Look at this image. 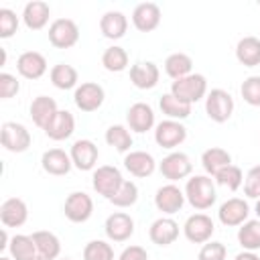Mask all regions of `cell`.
<instances>
[{
	"mask_svg": "<svg viewBox=\"0 0 260 260\" xmlns=\"http://www.w3.org/2000/svg\"><path fill=\"white\" fill-rule=\"evenodd\" d=\"M28 219V207L20 197H8L0 205V221L4 228H20Z\"/></svg>",
	"mask_w": 260,
	"mask_h": 260,
	"instance_id": "e0dca14e",
	"label": "cell"
},
{
	"mask_svg": "<svg viewBox=\"0 0 260 260\" xmlns=\"http://www.w3.org/2000/svg\"><path fill=\"white\" fill-rule=\"evenodd\" d=\"M124 169L132 175V177H138V179H144V177H150L156 169V160L150 152L146 150H130L126 156H124Z\"/></svg>",
	"mask_w": 260,
	"mask_h": 260,
	"instance_id": "ac0fdd59",
	"label": "cell"
},
{
	"mask_svg": "<svg viewBox=\"0 0 260 260\" xmlns=\"http://www.w3.org/2000/svg\"><path fill=\"white\" fill-rule=\"evenodd\" d=\"M32 240H35V246H37L39 256H43L45 260H57L59 258V254H61V242H59V238L53 232L39 230V232L32 234Z\"/></svg>",
	"mask_w": 260,
	"mask_h": 260,
	"instance_id": "f1b7e54d",
	"label": "cell"
},
{
	"mask_svg": "<svg viewBox=\"0 0 260 260\" xmlns=\"http://www.w3.org/2000/svg\"><path fill=\"white\" fill-rule=\"evenodd\" d=\"M0 260H12V258H8V256H2V258H0Z\"/></svg>",
	"mask_w": 260,
	"mask_h": 260,
	"instance_id": "f907efd6",
	"label": "cell"
},
{
	"mask_svg": "<svg viewBox=\"0 0 260 260\" xmlns=\"http://www.w3.org/2000/svg\"><path fill=\"white\" fill-rule=\"evenodd\" d=\"M102 65H104L106 71H112V73L124 71L128 67V53H126V49H122L118 45L108 47L102 53Z\"/></svg>",
	"mask_w": 260,
	"mask_h": 260,
	"instance_id": "d590c367",
	"label": "cell"
},
{
	"mask_svg": "<svg viewBox=\"0 0 260 260\" xmlns=\"http://www.w3.org/2000/svg\"><path fill=\"white\" fill-rule=\"evenodd\" d=\"M51 16V6L43 0H32L22 8V22L30 30H41L47 26Z\"/></svg>",
	"mask_w": 260,
	"mask_h": 260,
	"instance_id": "d4e9b609",
	"label": "cell"
},
{
	"mask_svg": "<svg viewBox=\"0 0 260 260\" xmlns=\"http://www.w3.org/2000/svg\"><path fill=\"white\" fill-rule=\"evenodd\" d=\"M32 260H45V258H43V256H39V254H37V256H35V258H32Z\"/></svg>",
	"mask_w": 260,
	"mask_h": 260,
	"instance_id": "681fc988",
	"label": "cell"
},
{
	"mask_svg": "<svg viewBox=\"0 0 260 260\" xmlns=\"http://www.w3.org/2000/svg\"><path fill=\"white\" fill-rule=\"evenodd\" d=\"M191 69H193V59L187 53H171L165 59V71L173 81L191 75Z\"/></svg>",
	"mask_w": 260,
	"mask_h": 260,
	"instance_id": "1f68e13d",
	"label": "cell"
},
{
	"mask_svg": "<svg viewBox=\"0 0 260 260\" xmlns=\"http://www.w3.org/2000/svg\"><path fill=\"white\" fill-rule=\"evenodd\" d=\"M75 130V118L71 112L67 110H59L55 114V118L49 122V126L45 128V134L55 140V142H61V140H67Z\"/></svg>",
	"mask_w": 260,
	"mask_h": 260,
	"instance_id": "484cf974",
	"label": "cell"
},
{
	"mask_svg": "<svg viewBox=\"0 0 260 260\" xmlns=\"http://www.w3.org/2000/svg\"><path fill=\"white\" fill-rule=\"evenodd\" d=\"M63 211H65V217L73 223H83L91 217L93 213V201L87 193L83 191H73L67 195L65 199V205H63Z\"/></svg>",
	"mask_w": 260,
	"mask_h": 260,
	"instance_id": "8fae6325",
	"label": "cell"
},
{
	"mask_svg": "<svg viewBox=\"0 0 260 260\" xmlns=\"http://www.w3.org/2000/svg\"><path fill=\"white\" fill-rule=\"evenodd\" d=\"M126 122H128V128L132 132L144 134V132L154 128V110L144 102H136V104H132L128 108Z\"/></svg>",
	"mask_w": 260,
	"mask_h": 260,
	"instance_id": "2e32d148",
	"label": "cell"
},
{
	"mask_svg": "<svg viewBox=\"0 0 260 260\" xmlns=\"http://www.w3.org/2000/svg\"><path fill=\"white\" fill-rule=\"evenodd\" d=\"M185 199L189 201V205L197 211H205L209 209L215 199H217V191H215V183L211 181L209 175H195L191 179H187L185 185Z\"/></svg>",
	"mask_w": 260,
	"mask_h": 260,
	"instance_id": "6da1fadb",
	"label": "cell"
},
{
	"mask_svg": "<svg viewBox=\"0 0 260 260\" xmlns=\"http://www.w3.org/2000/svg\"><path fill=\"white\" fill-rule=\"evenodd\" d=\"M57 112H59L57 102L53 98H49V95H37L30 102V108H28V114H30L35 126H39L41 130H45L49 126V122L55 118Z\"/></svg>",
	"mask_w": 260,
	"mask_h": 260,
	"instance_id": "603a6c76",
	"label": "cell"
},
{
	"mask_svg": "<svg viewBox=\"0 0 260 260\" xmlns=\"http://www.w3.org/2000/svg\"><path fill=\"white\" fill-rule=\"evenodd\" d=\"M18 30V16L10 8H0V39H10Z\"/></svg>",
	"mask_w": 260,
	"mask_h": 260,
	"instance_id": "b9f144b4",
	"label": "cell"
},
{
	"mask_svg": "<svg viewBox=\"0 0 260 260\" xmlns=\"http://www.w3.org/2000/svg\"><path fill=\"white\" fill-rule=\"evenodd\" d=\"M104 232L112 242H126L134 234V219L124 211H114L108 215Z\"/></svg>",
	"mask_w": 260,
	"mask_h": 260,
	"instance_id": "9a60e30c",
	"label": "cell"
},
{
	"mask_svg": "<svg viewBox=\"0 0 260 260\" xmlns=\"http://www.w3.org/2000/svg\"><path fill=\"white\" fill-rule=\"evenodd\" d=\"M240 93L248 106L260 108V75H250L240 85Z\"/></svg>",
	"mask_w": 260,
	"mask_h": 260,
	"instance_id": "60d3db41",
	"label": "cell"
},
{
	"mask_svg": "<svg viewBox=\"0 0 260 260\" xmlns=\"http://www.w3.org/2000/svg\"><path fill=\"white\" fill-rule=\"evenodd\" d=\"M148 238L156 246H171L179 238V223L173 217H158L150 223Z\"/></svg>",
	"mask_w": 260,
	"mask_h": 260,
	"instance_id": "7402d4cb",
	"label": "cell"
},
{
	"mask_svg": "<svg viewBox=\"0 0 260 260\" xmlns=\"http://www.w3.org/2000/svg\"><path fill=\"white\" fill-rule=\"evenodd\" d=\"M234 106V98L221 87H215L205 95V114L209 116V120L217 124H223L232 118Z\"/></svg>",
	"mask_w": 260,
	"mask_h": 260,
	"instance_id": "3957f363",
	"label": "cell"
},
{
	"mask_svg": "<svg viewBox=\"0 0 260 260\" xmlns=\"http://www.w3.org/2000/svg\"><path fill=\"white\" fill-rule=\"evenodd\" d=\"M215 232V223L209 215L205 213H193L187 217L185 225H183V234L191 244H205L211 240Z\"/></svg>",
	"mask_w": 260,
	"mask_h": 260,
	"instance_id": "9c48e42d",
	"label": "cell"
},
{
	"mask_svg": "<svg viewBox=\"0 0 260 260\" xmlns=\"http://www.w3.org/2000/svg\"><path fill=\"white\" fill-rule=\"evenodd\" d=\"M228 248L221 242H205L197 254V260H225Z\"/></svg>",
	"mask_w": 260,
	"mask_h": 260,
	"instance_id": "7bdbcfd3",
	"label": "cell"
},
{
	"mask_svg": "<svg viewBox=\"0 0 260 260\" xmlns=\"http://www.w3.org/2000/svg\"><path fill=\"white\" fill-rule=\"evenodd\" d=\"M158 108L160 112L169 118V120H185L191 116V106L181 102L179 98H175L171 91L169 93H162V98L158 100Z\"/></svg>",
	"mask_w": 260,
	"mask_h": 260,
	"instance_id": "836d02e7",
	"label": "cell"
},
{
	"mask_svg": "<svg viewBox=\"0 0 260 260\" xmlns=\"http://www.w3.org/2000/svg\"><path fill=\"white\" fill-rule=\"evenodd\" d=\"M228 165H232V154L225 148L211 146V148L203 150V154H201V167L209 177H215Z\"/></svg>",
	"mask_w": 260,
	"mask_h": 260,
	"instance_id": "83f0119b",
	"label": "cell"
},
{
	"mask_svg": "<svg viewBox=\"0 0 260 260\" xmlns=\"http://www.w3.org/2000/svg\"><path fill=\"white\" fill-rule=\"evenodd\" d=\"M41 167L45 173L53 175V177H63L71 171L73 162H71V156L61 150V148H51V150H45L43 156H41Z\"/></svg>",
	"mask_w": 260,
	"mask_h": 260,
	"instance_id": "cb8c5ba5",
	"label": "cell"
},
{
	"mask_svg": "<svg viewBox=\"0 0 260 260\" xmlns=\"http://www.w3.org/2000/svg\"><path fill=\"white\" fill-rule=\"evenodd\" d=\"M8 252L12 260H32L39 254L32 236H24V234H16L10 238Z\"/></svg>",
	"mask_w": 260,
	"mask_h": 260,
	"instance_id": "d6a6232c",
	"label": "cell"
},
{
	"mask_svg": "<svg viewBox=\"0 0 260 260\" xmlns=\"http://www.w3.org/2000/svg\"><path fill=\"white\" fill-rule=\"evenodd\" d=\"M160 79V71L152 61H136L130 67V81L138 89H152Z\"/></svg>",
	"mask_w": 260,
	"mask_h": 260,
	"instance_id": "ffe728a7",
	"label": "cell"
},
{
	"mask_svg": "<svg viewBox=\"0 0 260 260\" xmlns=\"http://www.w3.org/2000/svg\"><path fill=\"white\" fill-rule=\"evenodd\" d=\"M244 195L250 199H260V165L248 171L244 179Z\"/></svg>",
	"mask_w": 260,
	"mask_h": 260,
	"instance_id": "ee69618b",
	"label": "cell"
},
{
	"mask_svg": "<svg viewBox=\"0 0 260 260\" xmlns=\"http://www.w3.org/2000/svg\"><path fill=\"white\" fill-rule=\"evenodd\" d=\"M250 215V205L240 199V197H232L228 201H223L217 209V217L225 228H238L244 221H248Z\"/></svg>",
	"mask_w": 260,
	"mask_h": 260,
	"instance_id": "4fadbf2b",
	"label": "cell"
},
{
	"mask_svg": "<svg viewBox=\"0 0 260 260\" xmlns=\"http://www.w3.org/2000/svg\"><path fill=\"white\" fill-rule=\"evenodd\" d=\"M116 207H132L136 201H138V187L134 181H128L124 179L122 187L116 191V195L110 199Z\"/></svg>",
	"mask_w": 260,
	"mask_h": 260,
	"instance_id": "f35d334b",
	"label": "cell"
},
{
	"mask_svg": "<svg viewBox=\"0 0 260 260\" xmlns=\"http://www.w3.org/2000/svg\"><path fill=\"white\" fill-rule=\"evenodd\" d=\"M100 30L106 39L110 41H118L126 35L128 30V18L120 12V10H108L104 12V16L100 18Z\"/></svg>",
	"mask_w": 260,
	"mask_h": 260,
	"instance_id": "4316f807",
	"label": "cell"
},
{
	"mask_svg": "<svg viewBox=\"0 0 260 260\" xmlns=\"http://www.w3.org/2000/svg\"><path fill=\"white\" fill-rule=\"evenodd\" d=\"M154 205H156L158 211H162L167 215H173V213L181 211V207L185 205V191H181L175 183L162 185L154 193Z\"/></svg>",
	"mask_w": 260,
	"mask_h": 260,
	"instance_id": "5bb4252c",
	"label": "cell"
},
{
	"mask_svg": "<svg viewBox=\"0 0 260 260\" xmlns=\"http://www.w3.org/2000/svg\"><path fill=\"white\" fill-rule=\"evenodd\" d=\"M234 260H260V256H258L256 252H246V250H244V252H240Z\"/></svg>",
	"mask_w": 260,
	"mask_h": 260,
	"instance_id": "7dc6e473",
	"label": "cell"
},
{
	"mask_svg": "<svg viewBox=\"0 0 260 260\" xmlns=\"http://www.w3.org/2000/svg\"><path fill=\"white\" fill-rule=\"evenodd\" d=\"M118 260H148V252L142 246H128L122 250Z\"/></svg>",
	"mask_w": 260,
	"mask_h": 260,
	"instance_id": "bcb514c9",
	"label": "cell"
},
{
	"mask_svg": "<svg viewBox=\"0 0 260 260\" xmlns=\"http://www.w3.org/2000/svg\"><path fill=\"white\" fill-rule=\"evenodd\" d=\"M171 93L179 98L181 102L193 106L195 102L203 100L207 95V79L201 73H191L187 77H181L171 83Z\"/></svg>",
	"mask_w": 260,
	"mask_h": 260,
	"instance_id": "7a4b0ae2",
	"label": "cell"
},
{
	"mask_svg": "<svg viewBox=\"0 0 260 260\" xmlns=\"http://www.w3.org/2000/svg\"><path fill=\"white\" fill-rule=\"evenodd\" d=\"M61 260H71V258H61Z\"/></svg>",
	"mask_w": 260,
	"mask_h": 260,
	"instance_id": "816d5d0a",
	"label": "cell"
},
{
	"mask_svg": "<svg viewBox=\"0 0 260 260\" xmlns=\"http://www.w3.org/2000/svg\"><path fill=\"white\" fill-rule=\"evenodd\" d=\"M83 260H114V248L104 240H91L83 248Z\"/></svg>",
	"mask_w": 260,
	"mask_h": 260,
	"instance_id": "ab89813d",
	"label": "cell"
},
{
	"mask_svg": "<svg viewBox=\"0 0 260 260\" xmlns=\"http://www.w3.org/2000/svg\"><path fill=\"white\" fill-rule=\"evenodd\" d=\"M132 24L140 32H150L160 24V8L154 2H142L132 10Z\"/></svg>",
	"mask_w": 260,
	"mask_h": 260,
	"instance_id": "44dd1931",
	"label": "cell"
},
{
	"mask_svg": "<svg viewBox=\"0 0 260 260\" xmlns=\"http://www.w3.org/2000/svg\"><path fill=\"white\" fill-rule=\"evenodd\" d=\"M79 41V26L71 18H55L49 26V43L55 49H69Z\"/></svg>",
	"mask_w": 260,
	"mask_h": 260,
	"instance_id": "5b68a950",
	"label": "cell"
},
{
	"mask_svg": "<svg viewBox=\"0 0 260 260\" xmlns=\"http://www.w3.org/2000/svg\"><path fill=\"white\" fill-rule=\"evenodd\" d=\"M49 77H51V83H53L57 89H63V91L77 87V79H79L77 69H75L73 65H67V63H57V65H53Z\"/></svg>",
	"mask_w": 260,
	"mask_h": 260,
	"instance_id": "4dcf8cb0",
	"label": "cell"
},
{
	"mask_svg": "<svg viewBox=\"0 0 260 260\" xmlns=\"http://www.w3.org/2000/svg\"><path fill=\"white\" fill-rule=\"evenodd\" d=\"M124 183V177L120 173L118 167H112V165H102L93 171V177H91V185H93V191L106 199H112L116 195V191L122 187Z\"/></svg>",
	"mask_w": 260,
	"mask_h": 260,
	"instance_id": "277c9868",
	"label": "cell"
},
{
	"mask_svg": "<svg viewBox=\"0 0 260 260\" xmlns=\"http://www.w3.org/2000/svg\"><path fill=\"white\" fill-rule=\"evenodd\" d=\"M16 71L24 79H39L47 73V59L39 51H24L16 59Z\"/></svg>",
	"mask_w": 260,
	"mask_h": 260,
	"instance_id": "d6986e66",
	"label": "cell"
},
{
	"mask_svg": "<svg viewBox=\"0 0 260 260\" xmlns=\"http://www.w3.org/2000/svg\"><path fill=\"white\" fill-rule=\"evenodd\" d=\"M0 140H2V146L8 152H16V154L28 150V146L32 142L30 132L26 130V126L18 124V122H4L2 130H0Z\"/></svg>",
	"mask_w": 260,
	"mask_h": 260,
	"instance_id": "52a82bcc",
	"label": "cell"
},
{
	"mask_svg": "<svg viewBox=\"0 0 260 260\" xmlns=\"http://www.w3.org/2000/svg\"><path fill=\"white\" fill-rule=\"evenodd\" d=\"M69 156H71V162H73L75 169H79V171H91L98 165L100 150H98L95 142H91L89 138H79V140H75L71 144Z\"/></svg>",
	"mask_w": 260,
	"mask_h": 260,
	"instance_id": "7c38bea8",
	"label": "cell"
},
{
	"mask_svg": "<svg viewBox=\"0 0 260 260\" xmlns=\"http://www.w3.org/2000/svg\"><path fill=\"white\" fill-rule=\"evenodd\" d=\"M158 171L165 179H169L171 183L181 181L185 177L191 175L193 171V162L185 152H169L160 162H158Z\"/></svg>",
	"mask_w": 260,
	"mask_h": 260,
	"instance_id": "30bf717a",
	"label": "cell"
},
{
	"mask_svg": "<svg viewBox=\"0 0 260 260\" xmlns=\"http://www.w3.org/2000/svg\"><path fill=\"white\" fill-rule=\"evenodd\" d=\"M238 244L246 252L260 250V219H248L238 230Z\"/></svg>",
	"mask_w": 260,
	"mask_h": 260,
	"instance_id": "e575fe53",
	"label": "cell"
},
{
	"mask_svg": "<svg viewBox=\"0 0 260 260\" xmlns=\"http://www.w3.org/2000/svg\"><path fill=\"white\" fill-rule=\"evenodd\" d=\"M185 140H187V128L179 120H169L167 118V120L158 122L156 128H154V142L160 148L173 150L179 144H183Z\"/></svg>",
	"mask_w": 260,
	"mask_h": 260,
	"instance_id": "8992f818",
	"label": "cell"
},
{
	"mask_svg": "<svg viewBox=\"0 0 260 260\" xmlns=\"http://www.w3.org/2000/svg\"><path fill=\"white\" fill-rule=\"evenodd\" d=\"M106 142H108V146L116 148L118 152H128L130 146L134 144L130 130L126 126H122V124H114V126H110L106 130Z\"/></svg>",
	"mask_w": 260,
	"mask_h": 260,
	"instance_id": "8d00e7d4",
	"label": "cell"
},
{
	"mask_svg": "<svg viewBox=\"0 0 260 260\" xmlns=\"http://www.w3.org/2000/svg\"><path fill=\"white\" fill-rule=\"evenodd\" d=\"M104 100H106V91L95 81H85V83L77 85L75 91H73V102H75V106L81 112H95V110H100Z\"/></svg>",
	"mask_w": 260,
	"mask_h": 260,
	"instance_id": "ba28073f",
	"label": "cell"
},
{
	"mask_svg": "<svg viewBox=\"0 0 260 260\" xmlns=\"http://www.w3.org/2000/svg\"><path fill=\"white\" fill-rule=\"evenodd\" d=\"M20 91V81L10 75V73H0V95L2 100H10L12 95H16Z\"/></svg>",
	"mask_w": 260,
	"mask_h": 260,
	"instance_id": "f6af8a7d",
	"label": "cell"
},
{
	"mask_svg": "<svg viewBox=\"0 0 260 260\" xmlns=\"http://www.w3.org/2000/svg\"><path fill=\"white\" fill-rule=\"evenodd\" d=\"M254 209H256V215H258V219H260V199L256 201V207H254Z\"/></svg>",
	"mask_w": 260,
	"mask_h": 260,
	"instance_id": "c3c4849f",
	"label": "cell"
},
{
	"mask_svg": "<svg viewBox=\"0 0 260 260\" xmlns=\"http://www.w3.org/2000/svg\"><path fill=\"white\" fill-rule=\"evenodd\" d=\"M213 179H215V183H217V185H221V187H225V189H230V191L240 189V187H242V183H244L242 169H240V167H236V165H228V167H223V169H221Z\"/></svg>",
	"mask_w": 260,
	"mask_h": 260,
	"instance_id": "74e56055",
	"label": "cell"
},
{
	"mask_svg": "<svg viewBox=\"0 0 260 260\" xmlns=\"http://www.w3.org/2000/svg\"><path fill=\"white\" fill-rule=\"evenodd\" d=\"M236 59L244 67H256L260 65V39L256 37H244L236 45Z\"/></svg>",
	"mask_w": 260,
	"mask_h": 260,
	"instance_id": "f546056e",
	"label": "cell"
}]
</instances>
